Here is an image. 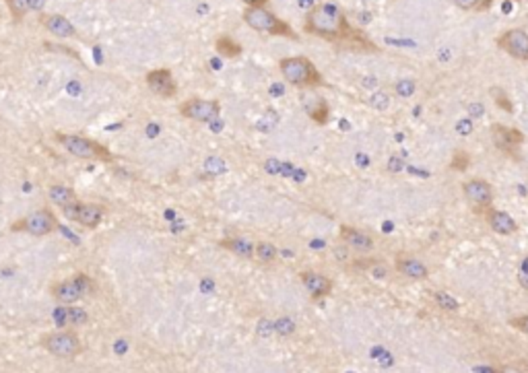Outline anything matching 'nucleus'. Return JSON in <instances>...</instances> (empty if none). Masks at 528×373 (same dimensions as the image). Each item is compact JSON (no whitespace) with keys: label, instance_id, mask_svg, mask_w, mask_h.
Instances as JSON below:
<instances>
[{"label":"nucleus","instance_id":"obj_1","mask_svg":"<svg viewBox=\"0 0 528 373\" xmlns=\"http://www.w3.org/2000/svg\"><path fill=\"white\" fill-rule=\"evenodd\" d=\"M304 29L310 35L322 37L326 41H347L351 45H363L372 52H378V45H374L363 33H359L345 17V12L332 4V2H320L314 4L312 10H308L306 21H304Z\"/></svg>","mask_w":528,"mask_h":373},{"label":"nucleus","instance_id":"obj_2","mask_svg":"<svg viewBox=\"0 0 528 373\" xmlns=\"http://www.w3.org/2000/svg\"><path fill=\"white\" fill-rule=\"evenodd\" d=\"M279 72L283 74L285 83L299 87V89H312L324 85L322 74L314 66V62L306 56H289L279 60Z\"/></svg>","mask_w":528,"mask_h":373},{"label":"nucleus","instance_id":"obj_3","mask_svg":"<svg viewBox=\"0 0 528 373\" xmlns=\"http://www.w3.org/2000/svg\"><path fill=\"white\" fill-rule=\"evenodd\" d=\"M54 140L74 159H83V161H103V163H112L114 155L112 151L87 136L81 134H56Z\"/></svg>","mask_w":528,"mask_h":373},{"label":"nucleus","instance_id":"obj_4","mask_svg":"<svg viewBox=\"0 0 528 373\" xmlns=\"http://www.w3.org/2000/svg\"><path fill=\"white\" fill-rule=\"evenodd\" d=\"M244 23L260 33H271V35H283L289 39H297V33L291 29L289 23L279 19L275 12H271L266 6H248L242 14Z\"/></svg>","mask_w":528,"mask_h":373},{"label":"nucleus","instance_id":"obj_5","mask_svg":"<svg viewBox=\"0 0 528 373\" xmlns=\"http://www.w3.org/2000/svg\"><path fill=\"white\" fill-rule=\"evenodd\" d=\"M41 349L56 359H76L83 353L81 339L74 330H56L47 332L39 341Z\"/></svg>","mask_w":528,"mask_h":373},{"label":"nucleus","instance_id":"obj_6","mask_svg":"<svg viewBox=\"0 0 528 373\" xmlns=\"http://www.w3.org/2000/svg\"><path fill=\"white\" fill-rule=\"evenodd\" d=\"M58 229V219L50 209H37L29 215H25L23 219L14 221L10 225L12 233H27L33 237H45L52 235Z\"/></svg>","mask_w":528,"mask_h":373},{"label":"nucleus","instance_id":"obj_7","mask_svg":"<svg viewBox=\"0 0 528 373\" xmlns=\"http://www.w3.org/2000/svg\"><path fill=\"white\" fill-rule=\"evenodd\" d=\"M91 289H93V281L87 275L78 273V275H72L70 279L56 283L52 287V297L62 306H70V303H76L83 297H87L91 293Z\"/></svg>","mask_w":528,"mask_h":373},{"label":"nucleus","instance_id":"obj_8","mask_svg":"<svg viewBox=\"0 0 528 373\" xmlns=\"http://www.w3.org/2000/svg\"><path fill=\"white\" fill-rule=\"evenodd\" d=\"M180 116L192 122H202V124H211L217 122L221 116V105L215 99H200V97H192L188 101H184L180 105Z\"/></svg>","mask_w":528,"mask_h":373},{"label":"nucleus","instance_id":"obj_9","mask_svg":"<svg viewBox=\"0 0 528 373\" xmlns=\"http://www.w3.org/2000/svg\"><path fill=\"white\" fill-rule=\"evenodd\" d=\"M62 211H64V215L70 221H74L76 225H81L85 229L99 227L103 217H105V209L101 204H97V202H81V200H76L74 204H70V206H66Z\"/></svg>","mask_w":528,"mask_h":373},{"label":"nucleus","instance_id":"obj_10","mask_svg":"<svg viewBox=\"0 0 528 373\" xmlns=\"http://www.w3.org/2000/svg\"><path fill=\"white\" fill-rule=\"evenodd\" d=\"M492 140L500 153H504L510 159H518L520 147L525 142V134L518 128H510L504 124H494L492 126Z\"/></svg>","mask_w":528,"mask_h":373},{"label":"nucleus","instance_id":"obj_11","mask_svg":"<svg viewBox=\"0 0 528 373\" xmlns=\"http://www.w3.org/2000/svg\"><path fill=\"white\" fill-rule=\"evenodd\" d=\"M463 194L477 211H487L494 206V186L481 178H473V180L465 182Z\"/></svg>","mask_w":528,"mask_h":373},{"label":"nucleus","instance_id":"obj_12","mask_svg":"<svg viewBox=\"0 0 528 373\" xmlns=\"http://www.w3.org/2000/svg\"><path fill=\"white\" fill-rule=\"evenodd\" d=\"M498 47L514 60H528V33L525 29H508L498 37Z\"/></svg>","mask_w":528,"mask_h":373},{"label":"nucleus","instance_id":"obj_13","mask_svg":"<svg viewBox=\"0 0 528 373\" xmlns=\"http://www.w3.org/2000/svg\"><path fill=\"white\" fill-rule=\"evenodd\" d=\"M145 83L147 87L151 89V93L163 97V99H169L178 93V85L173 81V74L171 70L167 68H157V70H151L147 76H145Z\"/></svg>","mask_w":528,"mask_h":373},{"label":"nucleus","instance_id":"obj_14","mask_svg":"<svg viewBox=\"0 0 528 373\" xmlns=\"http://www.w3.org/2000/svg\"><path fill=\"white\" fill-rule=\"evenodd\" d=\"M394 270L411 281H425L430 277V268L425 262H421L419 258L411 256V254H399L394 258Z\"/></svg>","mask_w":528,"mask_h":373},{"label":"nucleus","instance_id":"obj_15","mask_svg":"<svg viewBox=\"0 0 528 373\" xmlns=\"http://www.w3.org/2000/svg\"><path fill=\"white\" fill-rule=\"evenodd\" d=\"M339 237L343 239V244L353 250V252H372L374 250V239L372 235H368L366 231L351 227V225H341L339 229Z\"/></svg>","mask_w":528,"mask_h":373},{"label":"nucleus","instance_id":"obj_16","mask_svg":"<svg viewBox=\"0 0 528 373\" xmlns=\"http://www.w3.org/2000/svg\"><path fill=\"white\" fill-rule=\"evenodd\" d=\"M299 279H302L306 291L310 293V297L314 301L324 299L332 291V281L326 275H320V273H314V270H306V273L299 275Z\"/></svg>","mask_w":528,"mask_h":373},{"label":"nucleus","instance_id":"obj_17","mask_svg":"<svg viewBox=\"0 0 528 373\" xmlns=\"http://www.w3.org/2000/svg\"><path fill=\"white\" fill-rule=\"evenodd\" d=\"M485 213V221H487V225L496 231V233H500V235H514V233H518V223L514 221V217L512 215H508V213H504V211H498V209H487V211H483Z\"/></svg>","mask_w":528,"mask_h":373},{"label":"nucleus","instance_id":"obj_18","mask_svg":"<svg viewBox=\"0 0 528 373\" xmlns=\"http://www.w3.org/2000/svg\"><path fill=\"white\" fill-rule=\"evenodd\" d=\"M39 23L43 25L45 31H50V33L56 35V37L68 39V37H74V35H76L74 25H72L66 17H62V14H43V17L39 19Z\"/></svg>","mask_w":528,"mask_h":373},{"label":"nucleus","instance_id":"obj_19","mask_svg":"<svg viewBox=\"0 0 528 373\" xmlns=\"http://www.w3.org/2000/svg\"><path fill=\"white\" fill-rule=\"evenodd\" d=\"M304 111L320 126H324L328 122V114H330V107L326 103L324 97L316 95V93H308L304 97Z\"/></svg>","mask_w":528,"mask_h":373},{"label":"nucleus","instance_id":"obj_20","mask_svg":"<svg viewBox=\"0 0 528 373\" xmlns=\"http://www.w3.org/2000/svg\"><path fill=\"white\" fill-rule=\"evenodd\" d=\"M219 248L240 256V258H254V250H256V244L246 237V235H235V237H227V239H221L219 242Z\"/></svg>","mask_w":528,"mask_h":373},{"label":"nucleus","instance_id":"obj_21","mask_svg":"<svg viewBox=\"0 0 528 373\" xmlns=\"http://www.w3.org/2000/svg\"><path fill=\"white\" fill-rule=\"evenodd\" d=\"M47 198L54 206L58 209H66L70 204H74L78 198H76V192L70 188V186H64V184H54L47 188Z\"/></svg>","mask_w":528,"mask_h":373},{"label":"nucleus","instance_id":"obj_22","mask_svg":"<svg viewBox=\"0 0 528 373\" xmlns=\"http://www.w3.org/2000/svg\"><path fill=\"white\" fill-rule=\"evenodd\" d=\"M8 10H10V17L14 23H21L23 17L31 10H41L43 8V2L45 0H4Z\"/></svg>","mask_w":528,"mask_h":373},{"label":"nucleus","instance_id":"obj_23","mask_svg":"<svg viewBox=\"0 0 528 373\" xmlns=\"http://www.w3.org/2000/svg\"><path fill=\"white\" fill-rule=\"evenodd\" d=\"M215 47H217L219 56H223V58H237L242 54V45L235 39H231L229 35H219L215 41Z\"/></svg>","mask_w":528,"mask_h":373},{"label":"nucleus","instance_id":"obj_24","mask_svg":"<svg viewBox=\"0 0 528 373\" xmlns=\"http://www.w3.org/2000/svg\"><path fill=\"white\" fill-rule=\"evenodd\" d=\"M60 320L64 326H81L89 320L87 312L81 310V308H74V306H66V310L60 312Z\"/></svg>","mask_w":528,"mask_h":373},{"label":"nucleus","instance_id":"obj_25","mask_svg":"<svg viewBox=\"0 0 528 373\" xmlns=\"http://www.w3.org/2000/svg\"><path fill=\"white\" fill-rule=\"evenodd\" d=\"M279 256V248L271 242H258L254 250V258H258L262 264H271Z\"/></svg>","mask_w":528,"mask_h":373},{"label":"nucleus","instance_id":"obj_26","mask_svg":"<svg viewBox=\"0 0 528 373\" xmlns=\"http://www.w3.org/2000/svg\"><path fill=\"white\" fill-rule=\"evenodd\" d=\"M434 299H436V303H438L442 310H448V312H454V310H458V301H456L452 295L444 293V291H440V293H434Z\"/></svg>","mask_w":528,"mask_h":373},{"label":"nucleus","instance_id":"obj_27","mask_svg":"<svg viewBox=\"0 0 528 373\" xmlns=\"http://www.w3.org/2000/svg\"><path fill=\"white\" fill-rule=\"evenodd\" d=\"M492 95H494V99H496V103H498V107H500V109H506L508 114H512V111H514L512 101L508 99V95L504 93V89L494 87V89H492Z\"/></svg>","mask_w":528,"mask_h":373},{"label":"nucleus","instance_id":"obj_28","mask_svg":"<svg viewBox=\"0 0 528 373\" xmlns=\"http://www.w3.org/2000/svg\"><path fill=\"white\" fill-rule=\"evenodd\" d=\"M273 328L277 330V334H281V337H289V334H293L295 324H293V320H291V318H279V320L275 322V326H273Z\"/></svg>","mask_w":528,"mask_h":373},{"label":"nucleus","instance_id":"obj_29","mask_svg":"<svg viewBox=\"0 0 528 373\" xmlns=\"http://www.w3.org/2000/svg\"><path fill=\"white\" fill-rule=\"evenodd\" d=\"M471 165V157L465 153V151H456L454 153V159H452V167L456 171H467V167Z\"/></svg>","mask_w":528,"mask_h":373},{"label":"nucleus","instance_id":"obj_30","mask_svg":"<svg viewBox=\"0 0 528 373\" xmlns=\"http://www.w3.org/2000/svg\"><path fill=\"white\" fill-rule=\"evenodd\" d=\"M370 103H372L376 109H386V107L390 105V97H388L386 93H380V91H376V93L372 95Z\"/></svg>","mask_w":528,"mask_h":373},{"label":"nucleus","instance_id":"obj_31","mask_svg":"<svg viewBox=\"0 0 528 373\" xmlns=\"http://www.w3.org/2000/svg\"><path fill=\"white\" fill-rule=\"evenodd\" d=\"M397 93L401 95V97H411L413 93H415V83L413 81H399L397 83Z\"/></svg>","mask_w":528,"mask_h":373},{"label":"nucleus","instance_id":"obj_32","mask_svg":"<svg viewBox=\"0 0 528 373\" xmlns=\"http://www.w3.org/2000/svg\"><path fill=\"white\" fill-rule=\"evenodd\" d=\"M510 326L516 328V330H520V332H525V334H528V314L527 316L512 318V320H510Z\"/></svg>","mask_w":528,"mask_h":373},{"label":"nucleus","instance_id":"obj_33","mask_svg":"<svg viewBox=\"0 0 528 373\" xmlns=\"http://www.w3.org/2000/svg\"><path fill=\"white\" fill-rule=\"evenodd\" d=\"M456 132L458 134H471L473 132V120H458L456 122Z\"/></svg>","mask_w":528,"mask_h":373},{"label":"nucleus","instance_id":"obj_34","mask_svg":"<svg viewBox=\"0 0 528 373\" xmlns=\"http://www.w3.org/2000/svg\"><path fill=\"white\" fill-rule=\"evenodd\" d=\"M454 4L463 10H477L481 0H454Z\"/></svg>","mask_w":528,"mask_h":373},{"label":"nucleus","instance_id":"obj_35","mask_svg":"<svg viewBox=\"0 0 528 373\" xmlns=\"http://www.w3.org/2000/svg\"><path fill=\"white\" fill-rule=\"evenodd\" d=\"M518 283H520V287L528 291V260L525 262V266L520 268V273H518Z\"/></svg>","mask_w":528,"mask_h":373},{"label":"nucleus","instance_id":"obj_36","mask_svg":"<svg viewBox=\"0 0 528 373\" xmlns=\"http://www.w3.org/2000/svg\"><path fill=\"white\" fill-rule=\"evenodd\" d=\"M469 116H471V120L483 116V105H481V103H471V105H469Z\"/></svg>","mask_w":528,"mask_h":373},{"label":"nucleus","instance_id":"obj_37","mask_svg":"<svg viewBox=\"0 0 528 373\" xmlns=\"http://www.w3.org/2000/svg\"><path fill=\"white\" fill-rule=\"evenodd\" d=\"M496 373H527L522 367H518V365H504V367H500Z\"/></svg>","mask_w":528,"mask_h":373},{"label":"nucleus","instance_id":"obj_38","mask_svg":"<svg viewBox=\"0 0 528 373\" xmlns=\"http://www.w3.org/2000/svg\"><path fill=\"white\" fill-rule=\"evenodd\" d=\"M335 258L341 260V262L347 260V258H349V256H347V248H335Z\"/></svg>","mask_w":528,"mask_h":373},{"label":"nucleus","instance_id":"obj_39","mask_svg":"<svg viewBox=\"0 0 528 373\" xmlns=\"http://www.w3.org/2000/svg\"><path fill=\"white\" fill-rule=\"evenodd\" d=\"M268 330H275L273 324H268V322H262V324L258 326V332H260L262 337H268Z\"/></svg>","mask_w":528,"mask_h":373},{"label":"nucleus","instance_id":"obj_40","mask_svg":"<svg viewBox=\"0 0 528 373\" xmlns=\"http://www.w3.org/2000/svg\"><path fill=\"white\" fill-rule=\"evenodd\" d=\"M242 2L248 6H266L268 4V0H242Z\"/></svg>","mask_w":528,"mask_h":373},{"label":"nucleus","instance_id":"obj_41","mask_svg":"<svg viewBox=\"0 0 528 373\" xmlns=\"http://www.w3.org/2000/svg\"><path fill=\"white\" fill-rule=\"evenodd\" d=\"M299 6H302L304 10H312V8H314V0H299Z\"/></svg>","mask_w":528,"mask_h":373},{"label":"nucleus","instance_id":"obj_42","mask_svg":"<svg viewBox=\"0 0 528 373\" xmlns=\"http://www.w3.org/2000/svg\"><path fill=\"white\" fill-rule=\"evenodd\" d=\"M283 93V87L281 85H273L271 87V95H281Z\"/></svg>","mask_w":528,"mask_h":373}]
</instances>
